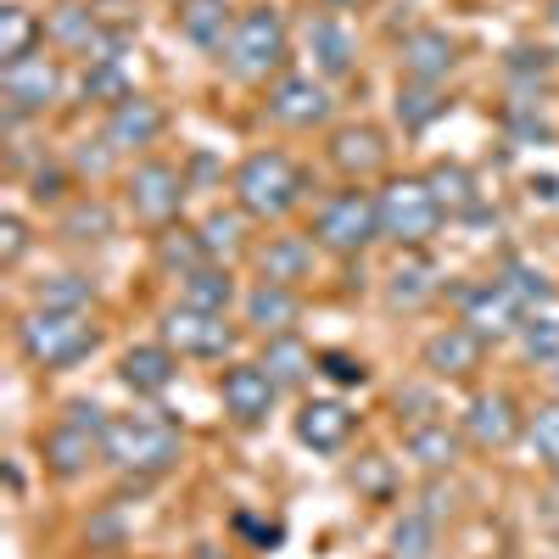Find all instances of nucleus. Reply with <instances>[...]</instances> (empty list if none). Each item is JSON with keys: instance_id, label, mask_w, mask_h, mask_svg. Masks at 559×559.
<instances>
[{"instance_id": "nucleus-1", "label": "nucleus", "mask_w": 559, "mask_h": 559, "mask_svg": "<svg viewBox=\"0 0 559 559\" xmlns=\"http://www.w3.org/2000/svg\"><path fill=\"white\" fill-rule=\"evenodd\" d=\"M12 342L34 369L57 376V369H73L102 347V324L90 313H79V308H28L12 324Z\"/></svg>"}, {"instance_id": "nucleus-2", "label": "nucleus", "mask_w": 559, "mask_h": 559, "mask_svg": "<svg viewBox=\"0 0 559 559\" xmlns=\"http://www.w3.org/2000/svg\"><path fill=\"white\" fill-rule=\"evenodd\" d=\"M229 191H236V207L247 218L280 224L308 202V174L286 152H252V157H241L236 174H229Z\"/></svg>"}, {"instance_id": "nucleus-3", "label": "nucleus", "mask_w": 559, "mask_h": 559, "mask_svg": "<svg viewBox=\"0 0 559 559\" xmlns=\"http://www.w3.org/2000/svg\"><path fill=\"white\" fill-rule=\"evenodd\" d=\"M107 464L134 481H152V476H168L179 453H185V437L174 419L163 414H112V426H107Z\"/></svg>"}, {"instance_id": "nucleus-4", "label": "nucleus", "mask_w": 559, "mask_h": 559, "mask_svg": "<svg viewBox=\"0 0 559 559\" xmlns=\"http://www.w3.org/2000/svg\"><path fill=\"white\" fill-rule=\"evenodd\" d=\"M286 57H292V34H286L280 7H247L236 17V34H229L218 62L241 84H269V79L286 73Z\"/></svg>"}, {"instance_id": "nucleus-5", "label": "nucleus", "mask_w": 559, "mask_h": 559, "mask_svg": "<svg viewBox=\"0 0 559 559\" xmlns=\"http://www.w3.org/2000/svg\"><path fill=\"white\" fill-rule=\"evenodd\" d=\"M376 213H381V241H392L403 252H419L442 229V202L431 191V179H414V174H397L381 185Z\"/></svg>"}, {"instance_id": "nucleus-6", "label": "nucleus", "mask_w": 559, "mask_h": 559, "mask_svg": "<svg viewBox=\"0 0 559 559\" xmlns=\"http://www.w3.org/2000/svg\"><path fill=\"white\" fill-rule=\"evenodd\" d=\"M313 241L319 252H336V258H364L369 247L381 241V213L376 197L347 185V191H331L313 207Z\"/></svg>"}, {"instance_id": "nucleus-7", "label": "nucleus", "mask_w": 559, "mask_h": 559, "mask_svg": "<svg viewBox=\"0 0 559 559\" xmlns=\"http://www.w3.org/2000/svg\"><path fill=\"white\" fill-rule=\"evenodd\" d=\"M157 342L174 347L179 358H229L241 347V331L229 324V313H207L191 302H174L157 319Z\"/></svg>"}, {"instance_id": "nucleus-8", "label": "nucleus", "mask_w": 559, "mask_h": 559, "mask_svg": "<svg viewBox=\"0 0 559 559\" xmlns=\"http://www.w3.org/2000/svg\"><path fill=\"white\" fill-rule=\"evenodd\" d=\"M185 197H191V179H185V168L163 163V157H146V163H134L123 174V202L140 224H152V229H168L185 207Z\"/></svg>"}, {"instance_id": "nucleus-9", "label": "nucleus", "mask_w": 559, "mask_h": 559, "mask_svg": "<svg viewBox=\"0 0 559 559\" xmlns=\"http://www.w3.org/2000/svg\"><path fill=\"white\" fill-rule=\"evenodd\" d=\"M62 84H68V73H62L57 57H45V45H39L34 57H23V62H7V68H0V90H7V123H23V118H34V112H45V107H57Z\"/></svg>"}, {"instance_id": "nucleus-10", "label": "nucleus", "mask_w": 559, "mask_h": 559, "mask_svg": "<svg viewBox=\"0 0 559 559\" xmlns=\"http://www.w3.org/2000/svg\"><path fill=\"white\" fill-rule=\"evenodd\" d=\"M102 442H107V431L84 426V419H73V414H57L51 431L39 437V459H45V471H51L57 481H79V476H90L96 459H107Z\"/></svg>"}, {"instance_id": "nucleus-11", "label": "nucleus", "mask_w": 559, "mask_h": 559, "mask_svg": "<svg viewBox=\"0 0 559 559\" xmlns=\"http://www.w3.org/2000/svg\"><path fill=\"white\" fill-rule=\"evenodd\" d=\"M331 90H324L313 73H280L269 84V96H263V112L269 123L280 129H319V123H331Z\"/></svg>"}, {"instance_id": "nucleus-12", "label": "nucleus", "mask_w": 559, "mask_h": 559, "mask_svg": "<svg viewBox=\"0 0 559 559\" xmlns=\"http://www.w3.org/2000/svg\"><path fill=\"white\" fill-rule=\"evenodd\" d=\"M521 319H526L521 302L509 297L498 280H476V286L459 292V324H471L481 342H509L521 331Z\"/></svg>"}, {"instance_id": "nucleus-13", "label": "nucleus", "mask_w": 559, "mask_h": 559, "mask_svg": "<svg viewBox=\"0 0 559 559\" xmlns=\"http://www.w3.org/2000/svg\"><path fill=\"white\" fill-rule=\"evenodd\" d=\"M218 397H224V414L236 419V426H263L274 414L280 386L263 364H229V369H218Z\"/></svg>"}, {"instance_id": "nucleus-14", "label": "nucleus", "mask_w": 559, "mask_h": 559, "mask_svg": "<svg viewBox=\"0 0 559 559\" xmlns=\"http://www.w3.org/2000/svg\"><path fill=\"white\" fill-rule=\"evenodd\" d=\"M324 157H331V168L342 179L364 185V179H376L386 168V134L376 123H342L331 134V146H324Z\"/></svg>"}, {"instance_id": "nucleus-15", "label": "nucleus", "mask_w": 559, "mask_h": 559, "mask_svg": "<svg viewBox=\"0 0 559 559\" xmlns=\"http://www.w3.org/2000/svg\"><path fill=\"white\" fill-rule=\"evenodd\" d=\"M464 437H471L476 448H509L521 431H526V414L515 408V397L509 392H476L471 403H464Z\"/></svg>"}, {"instance_id": "nucleus-16", "label": "nucleus", "mask_w": 559, "mask_h": 559, "mask_svg": "<svg viewBox=\"0 0 559 559\" xmlns=\"http://www.w3.org/2000/svg\"><path fill=\"white\" fill-rule=\"evenodd\" d=\"M118 381H123L134 397H163V392L179 381V353L163 347V342H134V347H123V358H118Z\"/></svg>"}, {"instance_id": "nucleus-17", "label": "nucleus", "mask_w": 559, "mask_h": 559, "mask_svg": "<svg viewBox=\"0 0 559 559\" xmlns=\"http://www.w3.org/2000/svg\"><path fill=\"white\" fill-rule=\"evenodd\" d=\"M481 353H487V342L471 324H442V331L426 336V347H419V364H426L437 381H464L481 364Z\"/></svg>"}, {"instance_id": "nucleus-18", "label": "nucleus", "mask_w": 559, "mask_h": 559, "mask_svg": "<svg viewBox=\"0 0 559 559\" xmlns=\"http://www.w3.org/2000/svg\"><path fill=\"white\" fill-rule=\"evenodd\" d=\"M297 442L302 448H313V453H342L347 448V437H353V408L342 403V397H308L302 408H297Z\"/></svg>"}, {"instance_id": "nucleus-19", "label": "nucleus", "mask_w": 559, "mask_h": 559, "mask_svg": "<svg viewBox=\"0 0 559 559\" xmlns=\"http://www.w3.org/2000/svg\"><path fill=\"white\" fill-rule=\"evenodd\" d=\"M241 313L247 324L269 342V336H292V324L302 319V297L297 286H274V280H258V286L241 292Z\"/></svg>"}, {"instance_id": "nucleus-20", "label": "nucleus", "mask_w": 559, "mask_h": 559, "mask_svg": "<svg viewBox=\"0 0 559 559\" xmlns=\"http://www.w3.org/2000/svg\"><path fill=\"white\" fill-rule=\"evenodd\" d=\"M163 129H168V118H163V107L152 96H123L107 112L102 140H112V152H146V146H157Z\"/></svg>"}, {"instance_id": "nucleus-21", "label": "nucleus", "mask_w": 559, "mask_h": 559, "mask_svg": "<svg viewBox=\"0 0 559 559\" xmlns=\"http://www.w3.org/2000/svg\"><path fill=\"white\" fill-rule=\"evenodd\" d=\"M397 68H403V79H414V84H442V79L459 68V45H453L442 28H414V34L397 45Z\"/></svg>"}, {"instance_id": "nucleus-22", "label": "nucleus", "mask_w": 559, "mask_h": 559, "mask_svg": "<svg viewBox=\"0 0 559 559\" xmlns=\"http://www.w3.org/2000/svg\"><path fill=\"white\" fill-rule=\"evenodd\" d=\"M302 39H308V57H313V73H319V79H347V73H353V62H358V39L347 34L342 17H331V12L308 17Z\"/></svg>"}, {"instance_id": "nucleus-23", "label": "nucleus", "mask_w": 559, "mask_h": 559, "mask_svg": "<svg viewBox=\"0 0 559 559\" xmlns=\"http://www.w3.org/2000/svg\"><path fill=\"white\" fill-rule=\"evenodd\" d=\"M252 263L263 280H274V286H302V280L313 274L319 263V241L308 236H269L263 247H252Z\"/></svg>"}, {"instance_id": "nucleus-24", "label": "nucleus", "mask_w": 559, "mask_h": 559, "mask_svg": "<svg viewBox=\"0 0 559 559\" xmlns=\"http://www.w3.org/2000/svg\"><path fill=\"white\" fill-rule=\"evenodd\" d=\"M179 34L207 57H224L229 34H236V12L229 0H179Z\"/></svg>"}, {"instance_id": "nucleus-25", "label": "nucleus", "mask_w": 559, "mask_h": 559, "mask_svg": "<svg viewBox=\"0 0 559 559\" xmlns=\"http://www.w3.org/2000/svg\"><path fill=\"white\" fill-rule=\"evenodd\" d=\"M57 236L68 247H107L118 236V213L102 202V197H73L57 218Z\"/></svg>"}, {"instance_id": "nucleus-26", "label": "nucleus", "mask_w": 559, "mask_h": 559, "mask_svg": "<svg viewBox=\"0 0 559 559\" xmlns=\"http://www.w3.org/2000/svg\"><path fill=\"white\" fill-rule=\"evenodd\" d=\"M236 297H241V286H236V269L229 263H202V269H191L179 280V302L207 308V313H229Z\"/></svg>"}, {"instance_id": "nucleus-27", "label": "nucleus", "mask_w": 559, "mask_h": 559, "mask_svg": "<svg viewBox=\"0 0 559 559\" xmlns=\"http://www.w3.org/2000/svg\"><path fill=\"white\" fill-rule=\"evenodd\" d=\"M431 297H437V269L419 258V252H403L392 263V274H386V302L397 313H414V308H426Z\"/></svg>"}, {"instance_id": "nucleus-28", "label": "nucleus", "mask_w": 559, "mask_h": 559, "mask_svg": "<svg viewBox=\"0 0 559 559\" xmlns=\"http://www.w3.org/2000/svg\"><path fill=\"white\" fill-rule=\"evenodd\" d=\"M45 34H51V45L62 57H90V45H96L102 23L90 7H79V0H68V7H57L51 17H45Z\"/></svg>"}, {"instance_id": "nucleus-29", "label": "nucleus", "mask_w": 559, "mask_h": 559, "mask_svg": "<svg viewBox=\"0 0 559 559\" xmlns=\"http://www.w3.org/2000/svg\"><path fill=\"white\" fill-rule=\"evenodd\" d=\"M269 376H274V386L286 392V386H302L313 369H319V353H308L297 336H269L263 342V358H258Z\"/></svg>"}, {"instance_id": "nucleus-30", "label": "nucleus", "mask_w": 559, "mask_h": 559, "mask_svg": "<svg viewBox=\"0 0 559 559\" xmlns=\"http://www.w3.org/2000/svg\"><path fill=\"white\" fill-rule=\"evenodd\" d=\"M403 448H408V459L419 464V471H448V464L459 459V431H448L442 419H419V426H408Z\"/></svg>"}, {"instance_id": "nucleus-31", "label": "nucleus", "mask_w": 559, "mask_h": 559, "mask_svg": "<svg viewBox=\"0 0 559 559\" xmlns=\"http://www.w3.org/2000/svg\"><path fill=\"white\" fill-rule=\"evenodd\" d=\"M39 39H45V23L28 7H17V0H12V7H0V68L34 57Z\"/></svg>"}, {"instance_id": "nucleus-32", "label": "nucleus", "mask_w": 559, "mask_h": 559, "mask_svg": "<svg viewBox=\"0 0 559 559\" xmlns=\"http://www.w3.org/2000/svg\"><path fill=\"white\" fill-rule=\"evenodd\" d=\"M442 112H448L442 84H414V79H403V84H397V123H403L408 134H426Z\"/></svg>"}, {"instance_id": "nucleus-33", "label": "nucleus", "mask_w": 559, "mask_h": 559, "mask_svg": "<svg viewBox=\"0 0 559 559\" xmlns=\"http://www.w3.org/2000/svg\"><path fill=\"white\" fill-rule=\"evenodd\" d=\"M197 236H202V247H207V258H213V263L241 258V252H247V213H241V207H236V213L213 207V213L197 224Z\"/></svg>"}, {"instance_id": "nucleus-34", "label": "nucleus", "mask_w": 559, "mask_h": 559, "mask_svg": "<svg viewBox=\"0 0 559 559\" xmlns=\"http://www.w3.org/2000/svg\"><path fill=\"white\" fill-rule=\"evenodd\" d=\"M492 280H498V286H503L509 297L521 302V313H537V308H548V302H554V286H548V274H543V269H532L526 258H509V263H503V269H498Z\"/></svg>"}, {"instance_id": "nucleus-35", "label": "nucleus", "mask_w": 559, "mask_h": 559, "mask_svg": "<svg viewBox=\"0 0 559 559\" xmlns=\"http://www.w3.org/2000/svg\"><path fill=\"white\" fill-rule=\"evenodd\" d=\"M202 263H213L207 258V247H202V236H197V229H163V236H157V269H168L174 280H185V274H191V269H202Z\"/></svg>"}, {"instance_id": "nucleus-36", "label": "nucleus", "mask_w": 559, "mask_h": 559, "mask_svg": "<svg viewBox=\"0 0 559 559\" xmlns=\"http://www.w3.org/2000/svg\"><path fill=\"white\" fill-rule=\"evenodd\" d=\"M515 342H521V358H526V364H559V313H554V308L526 313L521 331H515Z\"/></svg>"}, {"instance_id": "nucleus-37", "label": "nucleus", "mask_w": 559, "mask_h": 559, "mask_svg": "<svg viewBox=\"0 0 559 559\" xmlns=\"http://www.w3.org/2000/svg\"><path fill=\"white\" fill-rule=\"evenodd\" d=\"M426 179H431V191H437L442 213H476V207H481V197H476V179L464 174L459 163H437Z\"/></svg>"}, {"instance_id": "nucleus-38", "label": "nucleus", "mask_w": 559, "mask_h": 559, "mask_svg": "<svg viewBox=\"0 0 559 559\" xmlns=\"http://www.w3.org/2000/svg\"><path fill=\"white\" fill-rule=\"evenodd\" d=\"M90 302H96V286H90L84 274H51L34 286V308H79L90 313Z\"/></svg>"}, {"instance_id": "nucleus-39", "label": "nucleus", "mask_w": 559, "mask_h": 559, "mask_svg": "<svg viewBox=\"0 0 559 559\" xmlns=\"http://www.w3.org/2000/svg\"><path fill=\"white\" fill-rule=\"evenodd\" d=\"M526 448L537 453V464H548V471H559V403H537L526 414Z\"/></svg>"}, {"instance_id": "nucleus-40", "label": "nucleus", "mask_w": 559, "mask_h": 559, "mask_svg": "<svg viewBox=\"0 0 559 559\" xmlns=\"http://www.w3.org/2000/svg\"><path fill=\"white\" fill-rule=\"evenodd\" d=\"M431 543H437V521L426 509H408L392 526V559H431Z\"/></svg>"}, {"instance_id": "nucleus-41", "label": "nucleus", "mask_w": 559, "mask_h": 559, "mask_svg": "<svg viewBox=\"0 0 559 559\" xmlns=\"http://www.w3.org/2000/svg\"><path fill=\"white\" fill-rule=\"evenodd\" d=\"M84 96H90V102H107V107H118L123 96H134L123 62H96V68H90V73H84Z\"/></svg>"}, {"instance_id": "nucleus-42", "label": "nucleus", "mask_w": 559, "mask_h": 559, "mask_svg": "<svg viewBox=\"0 0 559 559\" xmlns=\"http://www.w3.org/2000/svg\"><path fill=\"white\" fill-rule=\"evenodd\" d=\"M112 140H79V152H73V174L79 179H107L112 174Z\"/></svg>"}, {"instance_id": "nucleus-43", "label": "nucleus", "mask_w": 559, "mask_h": 559, "mask_svg": "<svg viewBox=\"0 0 559 559\" xmlns=\"http://www.w3.org/2000/svg\"><path fill=\"white\" fill-rule=\"evenodd\" d=\"M319 376L336 381V386H364L369 369H364V358H353V353H319Z\"/></svg>"}, {"instance_id": "nucleus-44", "label": "nucleus", "mask_w": 559, "mask_h": 559, "mask_svg": "<svg viewBox=\"0 0 559 559\" xmlns=\"http://www.w3.org/2000/svg\"><path fill=\"white\" fill-rule=\"evenodd\" d=\"M23 252H28V224H23L17 213H7V218H0V263L17 269Z\"/></svg>"}, {"instance_id": "nucleus-45", "label": "nucleus", "mask_w": 559, "mask_h": 559, "mask_svg": "<svg viewBox=\"0 0 559 559\" xmlns=\"http://www.w3.org/2000/svg\"><path fill=\"white\" fill-rule=\"evenodd\" d=\"M62 185H68V179H62V168H39L28 197H34V202H62Z\"/></svg>"}, {"instance_id": "nucleus-46", "label": "nucleus", "mask_w": 559, "mask_h": 559, "mask_svg": "<svg viewBox=\"0 0 559 559\" xmlns=\"http://www.w3.org/2000/svg\"><path fill=\"white\" fill-rule=\"evenodd\" d=\"M324 7H342V0H324Z\"/></svg>"}, {"instance_id": "nucleus-47", "label": "nucleus", "mask_w": 559, "mask_h": 559, "mask_svg": "<svg viewBox=\"0 0 559 559\" xmlns=\"http://www.w3.org/2000/svg\"><path fill=\"white\" fill-rule=\"evenodd\" d=\"M554 381H559V364H554Z\"/></svg>"}]
</instances>
